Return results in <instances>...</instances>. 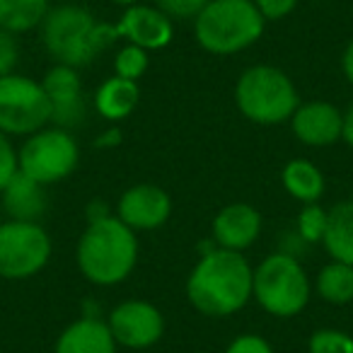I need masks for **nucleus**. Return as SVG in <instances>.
<instances>
[{
	"mask_svg": "<svg viewBox=\"0 0 353 353\" xmlns=\"http://www.w3.org/2000/svg\"><path fill=\"white\" fill-rule=\"evenodd\" d=\"M312 285L303 264L288 252L269 254L254 269L252 298L274 317H295L310 303Z\"/></svg>",
	"mask_w": 353,
	"mask_h": 353,
	"instance_id": "obj_6",
	"label": "nucleus"
},
{
	"mask_svg": "<svg viewBox=\"0 0 353 353\" xmlns=\"http://www.w3.org/2000/svg\"><path fill=\"white\" fill-rule=\"evenodd\" d=\"M341 141L348 148H353V104L343 112V123H341Z\"/></svg>",
	"mask_w": 353,
	"mask_h": 353,
	"instance_id": "obj_31",
	"label": "nucleus"
},
{
	"mask_svg": "<svg viewBox=\"0 0 353 353\" xmlns=\"http://www.w3.org/2000/svg\"><path fill=\"white\" fill-rule=\"evenodd\" d=\"M17 61H20V46H17L15 34L0 30V78L10 75Z\"/></svg>",
	"mask_w": 353,
	"mask_h": 353,
	"instance_id": "obj_28",
	"label": "nucleus"
},
{
	"mask_svg": "<svg viewBox=\"0 0 353 353\" xmlns=\"http://www.w3.org/2000/svg\"><path fill=\"white\" fill-rule=\"evenodd\" d=\"M78 269L94 285H117L133 274L138 264V237L117 216L102 213L90 218L80 235Z\"/></svg>",
	"mask_w": 353,
	"mask_h": 353,
	"instance_id": "obj_2",
	"label": "nucleus"
},
{
	"mask_svg": "<svg viewBox=\"0 0 353 353\" xmlns=\"http://www.w3.org/2000/svg\"><path fill=\"white\" fill-rule=\"evenodd\" d=\"M341 70H343V78L353 85V39L346 44L343 49V56H341Z\"/></svg>",
	"mask_w": 353,
	"mask_h": 353,
	"instance_id": "obj_32",
	"label": "nucleus"
},
{
	"mask_svg": "<svg viewBox=\"0 0 353 353\" xmlns=\"http://www.w3.org/2000/svg\"><path fill=\"white\" fill-rule=\"evenodd\" d=\"M327 230V211L319 203H305L298 218V235L305 242H322Z\"/></svg>",
	"mask_w": 353,
	"mask_h": 353,
	"instance_id": "obj_25",
	"label": "nucleus"
},
{
	"mask_svg": "<svg viewBox=\"0 0 353 353\" xmlns=\"http://www.w3.org/2000/svg\"><path fill=\"white\" fill-rule=\"evenodd\" d=\"M49 10V0H0V30L25 34L41 27Z\"/></svg>",
	"mask_w": 353,
	"mask_h": 353,
	"instance_id": "obj_21",
	"label": "nucleus"
},
{
	"mask_svg": "<svg viewBox=\"0 0 353 353\" xmlns=\"http://www.w3.org/2000/svg\"><path fill=\"white\" fill-rule=\"evenodd\" d=\"M211 0H155V8L174 22V20H196V15Z\"/></svg>",
	"mask_w": 353,
	"mask_h": 353,
	"instance_id": "obj_26",
	"label": "nucleus"
},
{
	"mask_svg": "<svg viewBox=\"0 0 353 353\" xmlns=\"http://www.w3.org/2000/svg\"><path fill=\"white\" fill-rule=\"evenodd\" d=\"M80 162V148L65 128H41L25 138L17 150V170L34 182L59 184L75 172Z\"/></svg>",
	"mask_w": 353,
	"mask_h": 353,
	"instance_id": "obj_7",
	"label": "nucleus"
},
{
	"mask_svg": "<svg viewBox=\"0 0 353 353\" xmlns=\"http://www.w3.org/2000/svg\"><path fill=\"white\" fill-rule=\"evenodd\" d=\"M264 27L254 0H211L194 20V37L208 54L232 56L254 46Z\"/></svg>",
	"mask_w": 353,
	"mask_h": 353,
	"instance_id": "obj_4",
	"label": "nucleus"
},
{
	"mask_svg": "<svg viewBox=\"0 0 353 353\" xmlns=\"http://www.w3.org/2000/svg\"><path fill=\"white\" fill-rule=\"evenodd\" d=\"M46 123H51V107L41 80L17 73L0 78V131L27 138Z\"/></svg>",
	"mask_w": 353,
	"mask_h": 353,
	"instance_id": "obj_8",
	"label": "nucleus"
},
{
	"mask_svg": "<svg viewBox=\"0 0 353 353\" xmlns=\"http://www.w3.org/2000/svg\"><path fill=\"white\" fill-rule=\"evenodd\" d=\"M141 102V88L138 83L112 75L94 92V109L107 121H123L133 114Z\"/></svg>",
	"mask_w": 353,
	"mask_h": 353,
	"instance_id": "obj_18",
	"label": "nucleus"
},
{
	"mask_svg": "<svg viewBox=\"0 0 353 353\" xmlns=\"http://www.w3.org/2000/svg\"><path fill=\"white\" fill-rule=\"evenodd\" d=\"M17 174V150L12 148L10 136L0 131V192Z\"/></svg>",
	"mask_w": 353,
	"mask_h": 353,
	"instance_id": "obj_27",
	"label": "nucleus"
},
{
	"mask_svg": "<svg viewBox=\"0 0 353 353\" xmlns=\"http://www.w3.org/2000/svg\"><path fill=\"white\" fill-rule=\"evenodd\" d=\"M225 353H274L271 343L264 336H256V334H242V336L232 339L228 343Z\"/></svg>",
	"mask_w": 353,
	"mask_h": 353,
	"instance_id": "obj_29",
	"label": "nucleus"
},
{
	"mask_svg": "<svg viewBox=\"0 0 353 353\" xmlns=\"http://www.w3.org/2000/svg\"><path fill=\"white\" fill-rule=\"evenodd\" d=\"M211 232L218 247L245 252L261 235V213L250 203H230L216 213Z\"/></svg>",
	"mask_w": 353,
	"mask_h": 353,
	"instance_id": "obj_15",
	"label": "nucleus"
},
{
	"mask_svg": "<svg viewBox=\"0 0 353 353\" xmlns=\"http://www.w3.org/2000/svg\"><path fill=\"white\" fill-rule=\"evenodd\" d=\"M109 3H114V6H119V8L126 10V8H131V6H138L141 0H109Z\"/></svg>",
	"mask_w": 353,
	"mask_h": 353,
	"instance_id": "obj_33",
	"label": "nucleus"
},
{
	"mask_svg": "<svg viewBox=\"0 0 353 353\" xmlns=\"http://www.w3.org/2000/svg\"><path fill=\"white\" fill-rule=\"evenodd\" d=\"M172 216V199L155 184H136L119 199L117 218L133 232L157 230Z\"/></svg>",
	"mask_w": 353,
	"mask_h": 353,
	"instance_id": "obj_12",
	"label": "nucleus"
},
{
	"mask_svg": "<svg viewBox=\"0 0 353 353\" xmlns=\"http://www.w3.org/2000/svg\"><path fill=\"white\" fill-rule=\"evenodd\" d=\"M322 245L334 261L353 266V201H341L327 211Z\"/></svg>",
	"mask_w": 353,
	"mask_h": 353,
	"instance_id": "obj_19",
	"label": "nucleus"
},
{
	"mask_svg": "<svg viewBox=\"0 0 353 353\" xmlns=\"http://www.w3.org/2000/svg\"><path fill=\"white\" fill-rule=\"evenodd\" d=\"M283 189L303 203H317L324 194V174L310 160H290L281 172Z\"/></svg>",
	"mask_w": 353,
	"mask_h": 353,
	"instance_id": "obj_20",
	"label": "nucleus"
},
{
	"mask_svg": "<svg viewBox=\"0 0 353 353\" xmlns=\"http://www.w3.org/2000/svg\"><path fill=\"white\" fill-rule=\"evenodd\" d=\"M114 32H117V39L121 37L128 44L141 46L145 51H155L170 46L172 37H174V22L155 6L138 3V6L123 10L121 20L114 25Z\"/></svg>",
	"mask_w": 353,
	"mask_h": 353,
	"instance_id": "obj_13",
	"label": "nucleus"
},
{
	"mask_svg": "<svg viewBox=\"0 0 353 353\" xmlns=\"http://www.w3.org/2000/svg\"><path fill=\"white\" fill-rule=\"evenodd\" d=\"M51 237L41 223H0V279L25 281L41 274L51 259Z\"/></svg>",
	"mask_w": 353,
	"mask_h": 353,
	"instance_id": "obj_9",
	"label": "nucleus"
},
{
	"mask_svg": "<svg viewBox=\"0 0 353 353\" xmlns=\"http://www.w3.org/2000/svg\"><path fill=\"white\" fill-rule=\"evenodd\" d=\"M44 184L34 182L27 174L17 170L8 187L0 192L3 199V208L10 216V221H27V223H39L41 213L46 211V194Z\"/></svg>",
	"mask_w": 353,
	"mask_h": 353,
	"instance_id": "obj_17",
	"label": "nucleus"
},
{
	"mask_svg": "<svg viewBox=\"0 0 353 353\" xmlns=\"http://www.w3.org/2000/svg\"><path fill=\"white\" fill-rule=\"evenodd\" d=\"M109 324L97 317L75 319L56 339L54 353H117Z\"/></svg>",
	"mask_w": 353,
	"mask_h": 353,
	"instance_id": "obj_16",
	"label": "nucleus"
},
{
	"mask_svg": "<svg viewBox=\"0 0 353 353\" xmlns=\"http://www.w3.org/2000/svg\"><path fill=\"white\" fill-rule=\"evenodd\" d=\"M235 102L242 117L252 123L279 126L290 121L300 97L288 73L274 65H252L237 80Z\"/></svg>",
	"mask_w": 353,
	"mask_h": 353,
	"instance_id": "obj_5",
	"label": "nucleus"
},
{
	"mask_svg": "<svg viewBox=\"0 0 353 353\" xmlns=\"http://www.w3.org/2000/svg\"><path fill=\"white\" fill-rule=\"evenodd\" d=\"M298 3L300 0H254L256 10L261 12V17H264L266 22L288 17L290 12L298 8Z\"/></svg>",
	"mask_w": 353,
	"mask_h": 353,
	"instance_id": "obj_30",
	"label": "nucleus"
},
{
	"mask_svg": "<svg viewBox=\"0 0 353 353\" xmlns=\"http://www.w3.org/2000/svg\"><path fill=\"white\" fill-rule=\"evenodd\" d=\"M51 107V123L59 128H75L85 121V97L78 68L56 63L41 80Z\"/></svg>",
	"mask_w": 353,
	"mask_h": 353,
	"instance_id": "obj_11",
	"label": "nucleus"
},
{
	"mask_svg": "<svg viewBox=\"0 0 353 353\" xmlns=\"http://www.w3.org/2000/svg\"><path fill=\"white\" fill-rule=\"evenodd\" d=\"M254 269L242 252L213 247L187 279V298L206 317H230L252 300Z\"/></svg>",
	"mask_w": 353,
	"mask_h": 353,
	"instance_id": "obj_1",
	"label": "nucleus"
},
{
	"mask_svg": "<svg viewBox=\"0 0 353 353\" xmlns=\"http://www.w3.org/2000/svg\"><path fill=\"white\" fill-rule=\"evenodd\" d=\"M145 70H148V51L141 49V46L126 44L117 54V59H114V75H119V78L138 83L145 75Z\"/></svg>",
	"mask_w": 353,
	"mask_h": 353,
	"instance_id": "obj_23",
	"label": "nucleus"
},
{
	"mask_svg": "<svg viewBox=\"0 0 353 353\" xmlns=\"http://www.w3.org/2000/svg\"><path fill=\"white\" fill-rule=\"evenodd\" d=\"M314 290L324 303L346 305L353 300V266L343 261H329L314 279Z\"/></svg>",
	"mask_w": 353,
	"mask_h": 353,
	"instance_id": "obj_22",
	"label": "nucleus"
},
{
	"mask_svg": "<svg viewBox=\"0 0 353 353\" xmlns=\"http://www.w3.org/2000/svg\"><path fill=\"white\" fill-rule=\"evenodd\" d=\"M343 112L334 104L314 99V102L298 104L295 114L290 117L293 133L303 145L307 148H327L341 141Z\"/></svg>",
	"mask_w": 353,
	"mask_h": 353,
	"instance_id": "obj_14",
	"label": "nucleus"
},
{
	"mask_svg": "<svg viewBox=\"0 0 353 353\" xmlns=\"http://www.w3.org/2000/svg\"><path fill=\"white\" fill-rule=\"evenodd\" d=\"M307 353H353V336L341 329H317L307 341Z\"/></svg>",
	"mask_w": 353,
	"mask_h": 353,
	"instance_id": "obj_24",
	"label": "nucleus"
},
{
	"mask_svg": "<svg viewBox=\"0 0 353 353\" xmlns=\"http://www.w3.org/2000/svg\"><path fill=\"white\" fill-rule=\"evenodd\" d=\"M114 39V25L97 22L88 8L73 3L51 8L46 20L41 22V41L51 59L78 70L92 63Z\"/></svg>",
	"mask_w": 353,
	"mask_h": 353,
	"instance_id": "obj_3",
	"label": "nucleus"
},
{
	"mask_svg": "<svg viewBox=\"0 0 353 353\" xmlns=\"http://www.w3.org/2000/svg\"><path fill=\"white\" fill-rule=\"evenodd\" d=\"M117 346L143 351L155 346L165 334V317L157 305L148 300H123L112 310L107 319Z\"/></svg>",
	"mask_w": 353,
	"mask_h": 353,
	"instance_id": "obj_10",
	"label": "nucleus"
}]
</instances>
